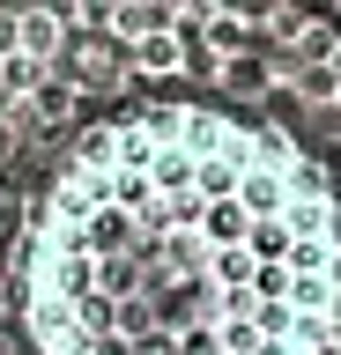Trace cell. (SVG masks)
Segmentation results:
<instances>
[{
    "label": "cell",
    "mask_w": 341,
    "mask_h": 355,
    "mask_svg": "<svg viewBox=\"0 0 341 355\" xmlns=\"http://www.w3.org/2000/svg\"><path fill=\"white\" fill-rule=\"evenodd\" d=\"M15 311L30 355H334V178L274 119L134 104L30 200Z\"/></svg>",
    "instance_id": "obj_1"
}]
</instances>
